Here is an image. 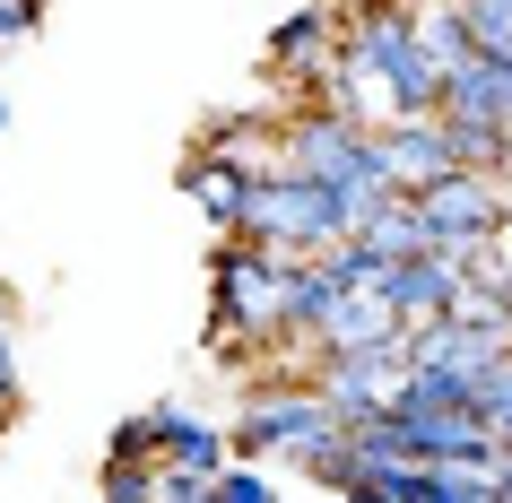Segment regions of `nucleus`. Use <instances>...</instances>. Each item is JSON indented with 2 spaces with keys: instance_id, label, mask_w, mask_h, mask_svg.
<instances>
[{
  "instance_id": "obj_1",
  "label": "nucleus",
  "mask_w": 512,
  "mask_h": 503,
  "mask_svg": "<svg viewBox=\"0 0 512 503\" xmlns=\"http://www.w3.org/2000/svg\"><path fill=\"white\" fill-rule=\"evenodd\" d=\"M339 53L365 70V87H374L382 113H443V79H452V70L426 53L417 9H400V0H365L356 27L339 35Z\"/></svg>"
},
{
  "instance_id": "obj_2",
  "label": "nucleus",
  "mask_w": 512,
  "mask_h": 503,
  "mask_svg": "<svg viewBox=\"0 0 512 503\" xmlns=\"http://www.w3.org/2000/svg\"><path fill=\"white\" fill-rule=\"evenodd\" d=\"M278 278H287V252L252 235H217L209 243V347L217 356H270L278 347Z\"/></svg>"
},
{
  "instance_id": "obj_3",
  "label": "nucleus",
  "mask_w": 512,
  "mask_h": 503,
  "mask_svg": "<svg viewBox=\"0 0 512 503\" xmlns=\"http://www.w3.org/2000/svg\"><path fill=\"white\" fill-rule=\"evenodd\" d=\"M235 235L270 243V252H330L339 235H356V209H348V191H330L322 174L270 157V165H261V183H252V209H243Z\"/></svg>"
},
{
  "instance_id": "obj_4",
  "label": "nucleus",
  "mask_w": 512,
  "mask_h": 503,
  "mask_svg": "<svg viewBox=\"0 0 512 503\" xmlns=\"http://www.w3.org/2000/svg\"><path fill=\"white\" fill-rule=\"evenodd\" d=\"M330 434H339V417H330L322 382H287V373H278L270 391H252L243 417H235L243 460H287V469H304V451H322Z\"/></svg>"
},
{
  "instance_id": "obj_5",
  "label": "nucleus",
  "mask_w": 512,
  "mask_h": 503,
  "mask_svg": "<svg viewBox=\"0 0 512 503\" xmlns=\"http://www.w3.org/2000/svg\"><path fill=\"white\" fill-rule=\"evenodd\" d=\"M417 209H426L434 243L443 252H469L486 235H512V200H504V174H478V165H452L443 183L417 191Z\"/></svg>"
},
{
  "instance_id": "obj_6",
  "label": "nucleus",
  "mask_w": 512,
  "mask_h": 503,
  "mask_svg": "<svg viewBox=\"0 0 512 503\" xmlns=\"http://www.w3.org/2000/svg\"><path fill=\"white\" fill-rule=\"evenodd\" d=\"M382 139V174H391V191H426L452 174V131H443V113H382L374 122Z\"/></svg>"
},
{
  "instance_id": "obj_7",
  "label": "nucleus",
  "mask_w": 512,
  "mask_h": 503,
  "mask_svg": "<svg viewBox=\"0 0 512 503\" xmlns=\"http://www.w3.org/2000/svg\"><path fill=\"white\" fill-rule=\"evenodd\" d=\"M261 165H270V157H226V148H191L174 183H183L191 200H200V217H209L217 235H235V226H243V209H252V183H261Z\"/></svg>"
},
{
  "instance_id": "obj_8",
  "label": "nucleus",
  "mask_w": 512,
  "mask_h": 503,
  "mask_svg": "<svg viewBox=\"0 0 512 503\" xmlns=\"http://www.w3.org/2000/svg\"><path fill=\"white\" fill-rule=\"evenodd\" d=\"M460 287H469V261H460V252H408V261L382 269L374 295L400 321H434V313H452V304H460Z\"/></svg>"
},
{
  "instance_id": "obj_9",
  "label": "nucleus",
  "mask_w": 512,
  "mask_h": 503,
  "mask_svg": "<svg viewBox=\"0 0 512 503\" xmlns=\"http://www.w3.org/2000/svg\"><path fill=\"white\" fill-rule=\"evenodd\" d=\"M443 105H452V113H486V122H512V61H495V53L452 61V79H443Z\"/></svg>"
},
{
  "instance_id": "obj_10",
  "label": "nucleus",
  "mask_w": 512,
  "mask_h": 503,
  "mask_svg": "<svg viewBox=\"0 0 512 503\" xmlns=\"http://www.w3.org/2000/svg\"><path fill=\"white\" fill-rule=\"evenodd\" d=\"M226 460H235V434L183 417V399H174V417H165V469H174V477H209V486H217Z\"/></svg>"
},
{
  "instance_id": "obj_11",
  "label": "nucleus",
  "mask_w": 512,
  "mask_h": 503,
  "mask_svg": "<svg viewBox=\"0 0 512 503\" xmlns=\"http://www.w3.org/2000/svg\"><path fill=\"white\" fill-rule=\"evenodd\" d=\"M400 330H408V321L391 313L374 287H348V295H339V313L322 321V347H374V339H400Z\"/></svg>"
},
{
  "instance_id": "obj_12",
  "label": "nucleus",
  "mask_w": 512,
  "mask_h": 503,
  "mask_svg": "<svg viewBox=\"0 0 512 503\" xmlns=\"http://www.w3.org/2000/svg\"><path fill=\"white\" fill-rule=\"evenodd\" d=\"M443 131H452V157L460 165L512 174V122H486V113H452V105H443Z\"/></svg>"
},
{
  "instance_id": "obj_13",
  "label": "nucleus",
  "mask_w": 512,
  "mask_h": 503,
  "mask_svg": "<svg viewBox=\"0 0 512 503\" xmlns=\"http://www.w3.org/2000/svg\"><path fill=\"white\" fill-rule=\"evenodd\" d=\"M278 122L287 113H217L200 148H226V157H278Z\"/></svg>"
},
{
  "instance_id": "obj_14",
  "label": "nucleus",
  "mask_w": 512,
  "mask_h": 503,
  "mask_svg": "<svg viewBox=\"0 0 512 503\" xmlns=\"http://www.w3.org/2000/svg\"><path fill=\"white\" fill-rule=\"evenodd\" d=\"M417 35H426V53L443 61V70L478 53V35H469V18H460V0H417Z\"/></svg>"
},
{
  "instance_id": "obj_15",
  "label": "nucleus",
  "mask_w": 512,
  "mask_h": 503,
  "mask_svg": "<svg viewBox=\"0 0 512 503\" xmlns=\"http://www.w3.org/2000/svg\"><path fill=\"white\" fill-rule=\"evenodd\" d=\"M165 417H174V399H157V408L122 417V425L105 434V460H165Z\"/></svg>"
},
{
  "instance_id": "obj_16",
  "label": "nucleus",
  "mask_w": 512,
  "mask_h": 503,
  "mask_svg": "<svg viewBox=\"0 0 512 503\" xmlns=\"http://www.w3.org/2000/svg\"><path fill=\"white\" fill-rule=\"evenodd\" d=\"M322 261L339 269V287H382V269H391V252H382L374 235H339V243L322 252Z\"/></svg>"
},
{
  "instance_id": "obj_17",
  "label": "nucleus",
  "mask_w": 512,
  "mask_h": 503,
  "mask_svg": "<svg viewBox=\"0 0 512 503\" xmlns=\"http://www.w3.org/2000/svg\"><path fill=\"white\" fill-rule=\"evenodd\" d=\"M96 486L122 503H165V460H105L96 469Z\"/></svg>"
},
{
  "instance_id": "obj_18",
  "label": "nucleus",
  "mask_w": 512,
  "mask_h": 503,
  "mask_svg": "<svg viewBox=\"0 0 512 503\" xmlns=\"http://www.w3.org/2000/svg\"><path fill=\"white\" fill-rule=\"evenodd\" d=\"M478 417H486V425H495V434L512 443V365L478 373Z\"/></svg>"
},
{
  "instance_id": "obj_19",
  "label": "nucleus",
  "mask_w": 512,
  "mask_h": 503,
  "mask_svg": "<svg viewBox=\"0 0 512 503\" xmlns=\"http://www.w3.org/2000/svg\"><path fill=\"white\" fill-rule=\"evenodd\" d=\"M18 399H27V382H18V347H9V330H0V425L18 417Z\"/></svg>"
},
{
  "instance_id": "obj_20",
  "label": "nucleus",
  "mask_w": 512,
  "mask_h": 503,
  "mask_svg": "<svg viewBox=\"0 0 512 503\" xmlns=\"http://www.w3.org/2000/svg\"><path fill=\"white\" fill-rule=\"evenodd\" d=\"M495 503H512V443H504V460H495Z\"/></svg>"
},
{
  "instance_id": "obj_21",
  "label": "nucleus",
  "mask_w": 512,
  "mask_h": 503,
  "mask_svg": "<svg viewBox=\"0 0 512 503\" xmlns=\"http://www.w3.org/2000/svg\"><path fill=\"white\" fill-rule=\"evenodd\" d=\"M9 313H18V304H9V287H0V330H9Z\"/></svg>"
},
{
  "instance_id": "obj_22",
  "label": "nucleus",
  "mask_w": 512,
  "mask_h": 503,
  "mask_svg": "<svg viewBox=\"0 0 512 503\" xmlns=\"http://www.w3.org/2000/svg\"><path fill=\"white\" fill-rule=\"evenodd\" d=\"M0 131H9V96H0Z\"/></svg>"
},
{
  "instance_id": "obj_23",
  "label": "nucleus",
  "mask_w": 512,
  "mask_h": 503,
  "mask_svg": "<svg viewBox=\"0 0 512 503\" xmlns=\"http://www.w3.org/2000/svg\"><path fill=\"white\" fill-rule=\"evenodd\" d=\"M504 313H512V287H504Z\"/></svg>"
}]
</instances>
